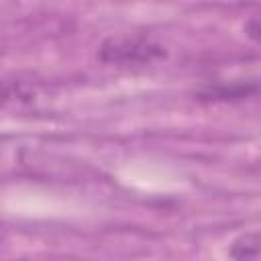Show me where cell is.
<instances>
[{
  "mask_svg": "<svg viewBox=\"0 0 261 261\" xmlns=\"http://www.w3.org/2000/svg\"><path fill=\"white\" fill-rule=\"evenodd\" d=\"M257 92V82H220L200 92L202 100H243Z\"/></svg>",
  "mask_w": 261,
  "mask_h": 261,
  "instance_id": "obj_2",
  "label": "cell"
},
{
  "mask_svg": "<svg viewBox=\"0 0 261 261\" xmlns=\"http://www.w3.org/2000/svg\"><path fill=\"white\" fill-rule=\"evenodd\" d=\"M165 51L149 37H112L100 47V57L108 63H149Z\"/></svg>",
  "mask_w": 261,
  "mask_h": 261,
  "instance_id": "obj_1",
  "label": "cell"
},
{
  "mask_svg": "<svg viewBox=\"0 0 261 261\" xmlns=\"http://www.w3.org/2000/svg\"><path fill=\"white\" fill-rule=\"evenodd\" d=\"M257 232H245L241 234L232 247H230V255L234 261H257V251H259V245H257Z\"/></svg>",
  "mask_w": 261,
  "mask_h": 261,
  "instance_id": "obj_3",
  "label": "cell"
}]
</instances>
